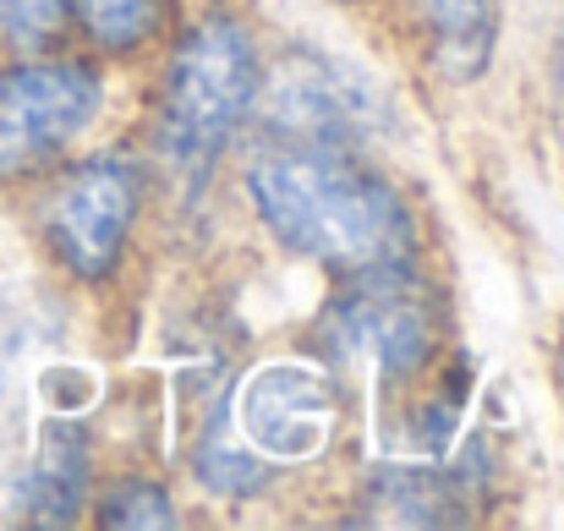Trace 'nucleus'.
Wrapping results in <instances>:
<instances>
[{"instance_id":"6","label":"nucleus","mask_w":564,"mask_h":531,"mask_svg":"<svg viewBox=\"0 0 564 531\" xmlns=\"http://www.w3.org/2000/svg\"><path fill=\"white\" fill-rule=\"evenodd\" d=\"M236 405V427L263 460H307L329 444L335 394L307 367H263Z\"/></svg>"},{"instance_id":"10","label":"nucleus","mask_w":564,"mask_h":531,"mask_svg":"<svg viewBox=\"0 0 564 531\" xmlns=\"http://www.w3.org/2000/svg\"><path fill=\"white\" fill-rule=\"evenodd\" d=\"M197 477H203V488H214L225 499H247L269 483V460L247 449L230 400H219L208 411V427H203V444H197Z\"/></svg>"},{"instance_id":"2","label":"nucleus","mask_w":564,"mask_h":531,"mask_svg":"<svg viewBox=\"0 0 564 531\" xmlns=\"http://www.w3.org/2000/svg\"><path fill=\"white\" fill-rule=\"evenodd\" d=\"M252 105H258L252 33L225 11L192 22L171 55V77H165V110H160L165 160L187 181H203Z\"/></svg>"},{"instance_id":"1","label":"nucleus","mask_w":564,"mask_h":531,"mask_svg":"<svg viewBox=\"0 0 564 531\" xmlns=\"http://www.w3.org/2000/svg\"><path fill=\"white\" fill-rule=\"evenodd\" d=\"M247 186L274 241L324 269L362 274V269L411 263L416 230H411L405 203L394 197L389 181L346 149L296 143V149L263 154L247 171Z\"/></svg>"},{"instance_id":"12","label":"nucleus","mask_w":564,"mask_h":531,"mask_svg":"<svg viewBox=\"0 0 564 531\" xmlns=\"http://www.w3.org/2000/svg\"><path fill=\"white\" fill-rule=\"evenodd\" d=\"M383 499L394 505V521H405V527L455 521L449 510H438V505H449V488L438 477H427V472H383Z\"/></svg>"},{"instance_id":"11","label":"nucleus","mask_w":564,"mask_h":531,"mask_svg":"<svg viewBox=\"0 0 564 531\" xmlns=\"http://www.w3.org/2000/svg\"><path fill=\"white\" fill-rule=\"evenodd\" d=\"M66 11L77 17V28L110 50V55H127L138 44L154 39L160 17H165V0H66Z\"/></svg>"},{"instance_id":"7","label":"nucleus","mask_w":564,"mask_h":531,"mask_svg":"<svg viewBox=\"0 0 564 531\" xmlns=\"http://www.w3.org/2000/svg\"><path fill=\"white\" fill-rule=\"evenodd\" d=\"M373 121V99L335 61H296L274 83V127L313 149H346Z\"/></svg>"},{"instance_id":"8","label":"nucleus","mask_w":564,"mask_h":531,"mask_svg":"<svg viewBox=\"0 0 564 531\" xmlns=\"http://www.w3.org/2000/svg\"><path fill=\"white\" fill-rule=\"evenodd\" d=\"M88 494V444L77 427H50L44 444H39V460L22 483V516L39 521V527H66L77 516Z\"/></svg>"},{"instance_id":"3","label":"nucleus","mask_w":564,"mask_h":531,"mask_svg":"<svg viewBox=\"0 0 564 531\" xmlns=\"http://www.w3.org/2000/svg\"><path fill=\"white\" fill-rule=\"evenodd\" d=\"M105 105V77L83 61H22L0 72V176L61 160Z\"/></svg>"},{"instance_id":"9","label":"nucleus","mask_w":564,"mask_h":531,"mask_svg":"<svg viewBox=\"0 0 564 531\" xmlns=\"http://www.w3.org/2000/svg\"><path fill=\"white\" fill-rule=\"evenodd\" d=\"M427 33H433V55L449 77H482V66L494 61V33H499V11L494 0H422Z\"/></svg>"},{"instance_id":"13","label":"nucleus","mask_w":564,"mask_h":531,"mask_svg":"<svg viewBox=\"0 0 564 531\" xmlns=\"http://www.w3.org/2000/svg\"><path fill=\"white\" fill-rule=\"evenodd\" d=\"M105 527H176V510H171V494L160 483H116L105 494V510H99Z\"/></svg>"},{"instance_id":"14","label":"nucleus","mask_w":564,"mask_h":531,"mask_svg":"<svg viewBox=\"0 0 564 531\" xmlns=\"http://www.w3.org/2000/svg\"><path fill=\"white\" fill-rule=\"evenodd\" d=\"M61 22H66V0H0V39H11L17 50L50 44Z\"/></svg>"},{"instance_id":"5","label":"nucleus","mask_w":564,"mask_h":531,"mask_svg":"<svg viewBox=\"0 0 564 531\" xmlns=\"http://www.w3.org/2000/svg\"><path fill=\"white\" fill-rule=\"evenodd\" d=\"M329 335L340 340L346 356H368L389 378H400L416 361H427L433 313H427L422 285L411 280V263L346 274V291H340V302L329 313Z\"/></svg>"},{"instance_id":"4","label":"nucleus","mask_w":564,"mask_h":531,"mask_svg":"<svg viewBox=\"0 0 564 531\" xmlns=\"http://www.w3.org/2000/svg\"><path fill=\"white\" fill-rule=\"evenodd\" d=\"M143 208V176L127 154H94L55 181L44 203V241L77 280H105Z\"/></svg>"}]
</instances>
